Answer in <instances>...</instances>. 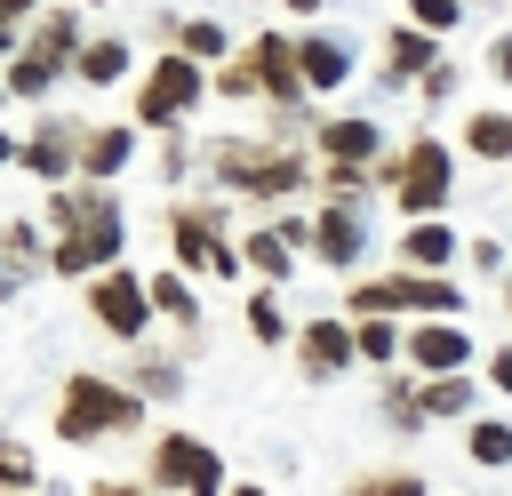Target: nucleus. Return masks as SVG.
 <instances>
[{
  "mask_svg": "<svg viewBox=\"0 0 512 496\" xmlns=\"http://www.w3.org/2000/svg\"><path fill=\"white\" fill-rule=\"evenodd\" d=\"M40 216H48V272L72 280V288H80L88 272H104V264L128 256V208H120V192L96 184V176L48 184Z\"/></svg>",
  "mask_w": 512,
  "mask_h": 496,
  "instance_id": "obj_1",
  "label": "nucleus"
},
{
  "mask_svg": "<svg viewBox=\"0 0 512 496\" xmlns=\"http://www.w3.org/2000/svg\"><path fill=\"white\" fill-rule=\"evenodd\" d=\"M312 144H296V136H208L200 144V176L216 184V192H232V200H248V208H288V200H304L312 192Z\"/></svg>",
  "mask_w": 512,
  "mask_h": 496,
  "instance_id": "obj_2",
  "label": "nucleus"
},
{
  "mask_svg": "<svg viewBox=\"0 0 512 496\" xmlns=\"http://www.w3.org/2000/svg\"><path fill=\"white\" fill-rule=\"evenodd\" d=\"M152 400L128 384V376H104V368H64L56 384V408H48V432L64 448H104V440H128L144 432Z\"/></svg>",
  "mask_w": 512,
  "mask_h": 496,
  "instance_id": "obj_3",
  "label": "nucleus"
},
{
  "mask_svg": "<svg viewBox=\"0 0 512 496\" xmlns=\"http://www.w3.org/2000/svg\"><path fill=\"white\" fill-rule=\"evenodd\" d=\"M168 256L192 272V280H248V256H240V232H232V192H176L168 200Z\"/></svg>",
  "mask_w": 512,
  "mask_h": 496,
  "instance_id": "obj_4",
  "label": "nucleus"
},
{
  "mask_svg": "<svg viewBox=\"0 0 512 496\" xmlns=\"http://www.w3.org/2000/svg\"><path fill=\"white\" fill-rule=\"evenodd\" d=\"M208 96L216 88H208V64L192 48H152V64H136V80H128V120L144 136H160V128H184Z\"/></svg>",
  "mask_w": 512,
  "mask_h": 496,
  "instance_id": "obj_5",
  "label": "nucleus"
},
{
  "mask_svg": "<svg viewBox=\"0 0 512 496\" xmlns=\"http://www.w3.org/2000/svg\"><path fill=\"white\" fill-rule=\"evenodd\" d=\"M376 184L392 192V208H400V216H440V208H448V192H456V144H440L432 128H416L400 152H384V160H376Z\"/></svg>",
  "mask_w": 512,
  "mask_h": 496,
  "instance_id": "obj_6",
  "label": "nucleus"
},
{
  "mask_svg": "<svg viewBox=\"0 0 512 496\" xmlns=\"http://www.w3.org/2000/svg\"><path fill=\"white\" fill-rule=\"evenodd\" d=\"M80 304H88V320H96V336H112V344H144L152 336V280L120 256V264H104V272H88L80 280Z\"/></svg>",
  "mask_w": 512,
  "mask_h": 496,
  "instance_id": "obj_7",
  "label": "nucleus"
},
{
  "mask_svg": "<svg viewBox=\"0 0 512 496\" xmlns=\"http://www.w3.org/2000/svg\"><path fill=\"white\" fill-rule=\"evenodd\" d=\"M144 480H152V488H176V496H216V488H224V456H216L200 432L160 424V432L144 440Z\"/></svg>",
  "mask_w": 512,
  "mask_h": 496,
  "instance_id": "obj_8",
  "label": "nucleus"
},
{
  "mask_svg": "<svg viewBox=\"0 0 512 496\" xmlns=\"http://www.w3.org/2000/svg\"><path fill=\"white\" fill-rule=\"evenodd\" d=\"M304 248H312V216H296V208H264L248 232H240V256H248V280H296V264H304Z\"/></svg>",
  "mask_w": 512,
  "mask_h": 496,
  "instance_id": "obj_9",
  "label": "nucleus"
},
{
  "mask_svg": "<svg viewBox=\"0 0 512 496\" xmlns=\"http://www.w3.org/2000/svg\"><path fill=\"white\" fill-rule=\"evenodd\" d=\"M288 360H296V376H304V384H336V376H352V368H360L352 312H312V320H296Z\"/></svg>",
  "mask_w": 512,
  "mask_h": 496,
  "instance_id": "obj_10",
  "label": "nucleus"
},
{
  "mask_svg": "<svg viewBox=\"0 0 512 496\" xmlns=\"http://www.w3.org/2000/svg\"><path fill=\"white\" fill-rule=\"evenodd\" d=\"M320 272H336V280H352L360 264H368V200H328L320 192V208H312V248H304Z\"/></svg>",
  "mask_w": 512,
  "mask_h": 496,
  "instance_id": "obj_11",
  "label": "nucleus"
},
{
  "mask_svg": "<svg viewBox=\"0 0 512 496\" xmlns=\"http://www.w3.org/2000/svg\"><path fill=\"white\" fill-rule=\"evenodd\" d=\"M416 376H440V368H480V336L464 328V312H416L408 320V352H400Z\"/></svg>",
  "mask_w": 512,
  "mask_h": 496,
  "instance_id": "obj_12",
  "label": "nucleus"
},
{
  "mask_svg": "<svg viewBox=\"0 0 512 496\" xmlns=\"http://www.w3.org/2000/svg\"><path fill=\"white\" fill-rule=\"evenodd\" d=\"M80 136H88V120H72V112H32L16 168L40 176V184H64V176H80Z\"/></svg>",
  "mask_w": 512,
  "mask_h": 496,
  "instance_id": "obj_13",
  "label": "nucleus"
},
{
  "mask_svg": "<svg viewBox=\"0 0 512 496\" xmlns=\"http://www.w3.org/2000/svg\"><path fill=\"white\" fill-rule=\"evenodd\" d=\"M440 40L448 32H432V24H416V16H400V24H384V56H376V88H416L424 80V64L440 56Z\"/></svg>",
  "mask_w": 512,
  "mask_h": 496,
  "instance_id": "obj_14",
  "label": "nucleus"
},
{
  "mask_svg": "<svg viewBox=\"0 0 512 496\" xmlns=\"http://www.w3.org/2000/svg\"><path fill=\"white\" fill-rule=\"evenodd\" d=\"M320 160H384V128L376 112H312V136H304Z\"/></svg>",
  "mask_w": 512,
  "mask_h": 496,
  "instance_id": "obj_15",
  "label": "nucleus"
},
{
  "mask_svg": "<svg viewBox=\"0 0 512 496\" xmlns=\"http://www.w3.org/2000/svg\"><path fill=\"white\" fill-rule=\"evenodd\" d=\"M136 152H144V128H136V120H88V136H80V176L120 184V176L136 168Z\"/></svg>",
  "mask_w": 512,
  "mask_h": 496,
  "instance_id": "obj_16",
  "label": "nucleus"
},
{
  "mask_svg": "<svg viewBox=\"0 0 512 496\" xmlns=\"http://www.w3.org/2000/svg\"><path fill=\"white\" fill-rule=\"evenodd\" d=\"M296 56H304V80H312V96H336V88H352V64H360V48H352L344 32H328V24H304V32H296Z\"/></svg>",
  "mask_w": 512,
  "mask_h": 496,
  "instance_id": "obj_17",
  "label": "nucleus"
},
{
  "mask_svg": "<svg viewBox=\"0 0 512 496\" xmlns=\"http://www.w3.org/2000/svg\"><path fill=\"white\" fill-rule=\"evenodd\" d=\"M456 256H464V232L448 224V208H440V216H400L392 264H424V272H448Z\"/></svg>",
  "mask_w": 512,
  "mask_h": 496,
  "instance_id": "obj_18",
  "label": "nucleus"
},
{
  "mask_svg": "<svg viewBox=\"0 0 512 496\" xmlns=\"http://www.w3.org/2000/svg\"><path fill=\"white\" fill-rule=\"evenodd\" d=\"M376 416H384V432L392 440H416L432 416H424V376L400 360V368H376Z\"/></svg>",
  "mask_w": 512,
  "mask_h": 496,
  "instance_id": "obj_19",
  "label": "nucleus"
},
{
  "mask_svg": "<svg viewBox=\"0 0 512 496\" xmlns=\"http://www.w3.org/2000/svg\"><path fill=\"white\" fill-rule=\"evenodd\" d=\"M80 40H88V24H80V0H48L32 24H24V48H40L56 72H72V56H80Z\"/></svg>",
  "mask_w": 512,
  "mask_h": 496,
  "instance_id": "obj_20",
  "label": "nucleus"
},
{
  "mask_svg": "<svg viewBox=\"0 0 512 496\" xmlns=\"http://www.w3.org/2000/svg\"><path fill=\"white\" fill-rule=\"evenodd\" d=\"M72 80H80V88H120V80H136V48H128V32H88L80 56H72Z\"/></svg>",
  "mask_w": 512,
  "mask_h": 496,
  "instance_id": "obj_21",
  "label": "nucleus"
},
{
  "mask_svg": "<svg viewBox=\"0 0 512 496\" xmlns=\"http://www.w3.org/2000/svg\"><path fill=\"white\" fill-rule=\"evenodd\" d=\"M144 280H152V312H160L184 344H200V288H192V272L168 256V264H160V272H144Z\"/></svg>",
  "mask_w": 512,
  "mask_h": 496,
  "instance_id": "obj_22",
  "label": "nucleus"
},
{
  "mask_svg": "<svg viewBox=\"0 0 512 496\" xmlns=\"http://www.w3.org/2000/svg\"><path fill=\"white\" fill-rule=\"evenodd\" d=\"M128 384H136L152 408H168V400H184L192 376H184V352H160V344L144 336V344H128Z\"/></svg>",
  "mask_w": 512,
  "mask_h": 496,
  "instance_id": "obj_23",
  "label": "nucleus"
},
{
  "mask_svg": "<svg viewBox=\"0 0 512 496\" xmlns=\"http://www.w3.org/2000/svg\"><path fill=\"white\" fill-rule=\"evenodd\" d=\"M240 328H248V344H264V352H288L296 320H288V304H280V280H256V288H248V304H240Z\"/></svg>",
  "mask_w": 512,
  "mask_h": 496,
  "instance_id": "obj_24",
  "label": "nucleus"
},
{
  "mask_svg": "<svg viewBox=\"0 0 512 496\" xmlns=\"http://www.w3.org/2000/svg\"><path fill=\"white\" fill-rule=\"evenodd\" d=\"M480 368H440V376H424V416L432 424H464L472 408H480Z\"/></svg>",
  "mask_w": 512,
  "mask_h": 496,
  "instance_id": "obj_25",
  "label": "nucleus"
},
{
  "mask_svg": "<svg viewBox=\"0 0 512 496\" xmlns=\"http://www.w3.org/2000/svg\"><path fill=\"white\" fill-rule=\"evenodd\" d=\"M352 336H360V368H400V352H408L400 312H352Z\"/></svg>",
  "mask_w": 512,
  "mask_h": 496,
  "instance_id": "obj_26",
  "label": "nucleus"
},
{
  "mask_svg": "<svg viewBox=\"0 0 512 496\" xmlns=\"http://www.w3.org/2000/svg\"><path fill=\"white\" fill-rule=\"evenodd\" d=\"M464 464L480 472H512V416H464Z\"/></svg>",
  "mask_w": 512,
  "mask_h": 496,
  "instance_id": "obj_27",
  "label": "nucleus"
},
{
  "mask_svg": "<svg viewBox=\"0 0 512 496\" xmlns=\"http://www.w3.org/2000/svg\"><path fill=\"white\" fill-rule=\"evenodd\" d=\"M456 144L472 152V160H496V168H512V112H464L456 120Z\"/></svg>",
  "mask_w": 512,
  "mask_h": 496,
  "instance_id": "obj_28",
  "label": "nucleus"
},
{
  "mask_svg": "<svg viewBox=\"0 0 512 496\" xmlns=\"http://www.w3.org/2000/svg\"><path fill=\"white\" fill-rule=\"evenodd\" d=\"M0 80H8V104H48L64 72H56V64H48L40 48H16V56L0 64Z\"/></svg>",
  "mask_w": 512,
  "mask_h": 496,
  "instance_id": "obj_29",
  "label": "nucleus"
},
{
  "mask_svg": "<svg viewBox=\"0 0 512 496\" xmlns=\"http://www.w3.org/2000/svg\"><path fill=\"white\" fill-rule=\"evenodd\" d=\"M192 168H200L192 120H184V128H160V136H152V176H160L168 192H184V184H192Z\"/></svg>",
  "mask_w": 512,
  "mask_h": 496,
  "instance_id": "obj_30",
  "label": "nucleus"
},
{
  "mask_svg": "<svg viewBox=\"0 0 512 496\" xmlns=\"http://www.w3.org/2000/svg\"><path fill=\"white\" fill-rule=\"evenodd\" d=\"M0 248H8V264H16L24 280H40V272H48V216H8V224H0Z\"/></svg>",
  "mask_w": 512,
  "mask_h": 496,
  "instance_id": "obj_31",
  "label": "nucleus"
},
{
  "mask_svg": "<svg viewBox=\"0 0 512 496\" xmlns=\"http://www.w3.org/2000/svg\"><path fill=\"white\" fill-rule=\"evenodd\" d=\"M208 88H216L224 104H264V80H256V56H248V48H232L224 64H208Z\"/></svg>",
  "mask_w": 512,
  "mask_h": 496,
  "instance_id": "obj_32",
  "label": "nucleus"
},
{
  "mask_svg": "<svg viewBox=\"0 0 512 496\" xmlns=\"http://www.w3.org/2000/svg\"><path fill=\"white\" fill-rule=\"evenodd\" d=\"M176 48H192L200 64H224V56L240 48V40L224 32V16H184V24H176Z\"/></svg>",
  "mask_w": 512,
  "mask_h": 496,
  "instance_id": "obj_33",
  "label": "nucleus"
},
{
  "mask_svg": "<svg viewBox=\"0 0 512 496\" xmlns=\"http://www.w3.org/2000/svg\"><path fill=\"white\" fill-rule=\"evenodd\" d=\"M352 496H424L416 464H384V472H352Z\"/></svg>",
  "mask_w": 512,
  "mask_h": 496,
  "instance_id": "obj_34",
  "label": "nucleus"
},
{
  "mask_svg": "<svg viewBox=\"0 0 512 496\" xmlns=\"http://www.w3.org/2000/svg\"><path fill=\"white\" fill-rule=\"evenodd\" d=\"M456 88H464V64L440 48V56L424 64V80H416V104H456Z\"/></svg>",
  "mask_w": 512,
  "mask_h": 496,
  "instance_id": "obj_35",
  "label": "nucleus"
},
{
  "mask_svg": "<svg viewBox=\"0 0 512 496\" xmlns=\"http://www.w3.org/2000/svg\"><path fill=\"white\" fill-rule=\"evenodd\" d=\"M0 488H16V496L40 488V456H32L24 440H8V432H0Z\"/></svg>",
  "mask_w": 512,
  "mask_h": 496,
  "instance_id": "obj_36",
  "label": "nucleus"
},
{
  "mask_svg": "<svg viewBox=\"0 0 512 496\" xmlns=\"http://www.w3.org/2000/svg\"><path fill=\"white\" fill-rule=\"evenodd\" d=\"M464 264H472L480 280H504V272H512V256H504V240H488V232H480V240H464Z\"/></svg>",
  "mask_w": 512,
  "mask_h": 496,
  "instance_id": "obj_37",
  "label": "nucleus"
},
{
  "mask_svg": "<svg viewBox=\"0 0 512 496\" xmlns=\"http://www.w3.org/2000/svg\"><path fill=\"white\" fill-rule=\"evenodd\" d=\"M400 16H416V24H432V32H456V24H464V0H400Z\"/></svg>",
  "mask_w": 512,
  "mask_h": 496,
  "instance_id": "obj_38",
  "label": "nucleus"
},
{
  "mask_svg": "<svg viewBox=\"0 0 512 496\" xmlns=\"http://www.w3.org/2000/svg\"><path fill=\"white\" fill-rule=\"evenodd\" d=\"M480 64H488V80H496V88H512V24L488 40V56H480Z\"/></svg>",
  "mask_w": 512,
  "mask_h": 496,
  "instance_id": "obj_39",
  "label": "nucleus"
},
{
  "mask_svg": "<svg viewBox=\"0 0 512 496\" xmlns=\"http://www.w3.org/2000/svg\"><path fill=\"white\" fill-rule=\"evenodd\" d=\"M480 376H488V384H496V392H504V400H512V344H496V352H488V368H480Z\"/></svg>",
  "mask_w": 512,
  "mask_h": 496,
  "instance_id": "obj_40",
  "label": "nucleus"
},
{
  "mask_svg": "<svg viewBox=\"0 0 512 496\" xmlns=\"http://www.w3.org/2000/svg\"><path fill=\"white\" fill-rule=\"evenodd\" d=\"M176 24H184V16H176V8H152V24H144V32H152V40H160V48H176Z\"/></svg>",
  "mask_w": 512,
  "mask_h": 496,
  "instance_id": "obj_41",
  "label": "nucleus"
},
{
  "mask_svg": "<svg viewBox=\"0 0 512 496\" xmlns=\"http://www.w3.org/2000/svg\"><path fill=\"white\" fill-rule=\"evenodd\" d=\"M16 296H24V272H16V264H8V248H0V304H16Z\"/></svg>",
  "mask_w": 512,
  "mask_h": 496,
  "instance_id": "obj_42",
  "label": "nucleus"
},
{
  "mask_svg": "<svg viewBox=\"0 0 512 496\" xmlns=\"http://www.w3.org/2000/svg\"><path fill=\"white\" fill-rule=\"evenodd\" d=\"M16 48H24V24H16V16H0V64H8Z\"/></svg>",
  "mask_w": 512,
  "mask_h": 496,
  "instance_id": "obj_43",
  "label": "nucleus"
},
{
  "mask_svg": "<svg viewBox=\"0 0 512 496\" xmlns=\"http://www.w3.org/2000/svg\"><path fill=\"white\" fill-rule=\"evenodd\" d=\"M280 8H288L296 24H320V8H328V0H280Z\"/></svg>",
  "mask_w": 512,
  "mask_h": 496,
  "instance_id": "obj_44",
  "label": "nucleus"
},
{
  "mask_svg": "<svg viewBox=\"0 0 512 496\" xmlns=\"http://www.w3.org/2000/svg\"><path fill=\"white\" fill-rule=\"evenodd\" d=\"M40 8H48V0H0V16H16V24H32Z\"/></svg>",
  "mask_w": 512,
  "mask_h": 496,
  "instance_id": "obj_45",
  "label": "nucleus"
},
{
  "mask_svg": "<svg viewBox=\"0 0 512 496\" xmlns=\"http://www.w3.org/2000/svg\"><path fill=\"white\" fill-rule=\"evenodd\" d=\"M16 160H24V136H8V128H0V168H16Z\"/></svg>",
  "mask_w": 512,
  "mask_h": 496,
  "instance_id": "obj_46",
  "label": "nucleus"
},
{
  "mask_svg": "<svg viewBox=\"0 0 512 496\" xmlns=\"http://www.w3.org/2000/svg\"><path fill=\"white\" fill-rule=\"evenodd\" d=\"M496 304H504V312H512V272H504V280H496Z\"/></svg>",
  "mask_w": 512,
  "mask_h": 496,
  "instance_id": "obj_47",
  "label": "nucleus"
},
{
  "mask_svg": "<svg viewBox=\"0 0 512 496\" xmlns=\"http://www.w3.org/2000/svg\"><path fill=\"white\" fill-rule=\"evenodd\" d=\"M0 104H8V80H0Z\"/></svg>",
  "mask_w": 512,
  "mask_h": 496,
  "instance_id": "obj_48",
  "label": "nucleus"
}]
</instances>
